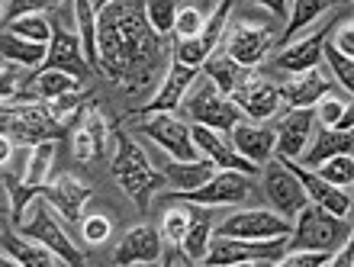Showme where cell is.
<instances>
[{
	"label": "cell",
	"mask_w": 354,
	"mask_h": 267,
	"mask_svg": "<svg viewBox=\"0 0 354 267\" xmlns=\"http://www.w3.org/2000/svg\"><path fill=\"white\" fill-rule=\"evenodd\" d=\"M71 3H75V26L81 52H84L87 65L97 68V7H93V0H71Z\"/></svg>",
	"instance_id": "4dcf8cb0"
},
{
	"label": "cell",
	"mask_w": 354,
	"mask_h": 267,
	"mask_svg": "<svg viewBox=\"0 0 354 267\" xmlns=\"http://www.w3.org/2000/svg\"><path fill=\"white\" fill-rule=\"evenodd\" d=\"M77 77H71V74L65 71H55V68H42V71L32 77V91H36V97H42V100H52V97H62V93L68 91H77Z\"/></svg>",
	"instance_id": "e575fe53"
},
{
	"label": "cell",
	"mask_w": 354,
	"mask_h": 267,
	"mask_svg": "<svg viewBox=\"0 0 354 267\" xmlns=\"http://www.w3.org/2000/svg\"><path fill=\"white\" fill-rule=\"evenodd\" d=\"M309 171H316L322 181L342 187V190H351V181H354V161H351V155H335V158H328V161H322V165L309 167Z\"/></svg>",
	"instance_id": "8d00e7d4"
},
{
	"label": "cell",
	"mask_w": 354,
	"mask_h": 267,
	"mask_svg": "<svg viewBox=\"0 0 354 267\" xmlns=\"http://www.w3.org/2000/svg\"><path fill=\"white\" fill-rule=\"evenodd\" d=\"M328 7H332V0H293V10H290V23H287V29H283V39L290 42L297 33L309 29Z\"/></svg>",
	"instance_id": "d6a6232c"
},
{
	"label": "cell",
	"mask_w": 354,
	"mask_h": 267,
	"mask_svg": "<svg viewBox=\"0 0 354 267\" xmlns=\"http://www.w3.org/2000/svg\"><path fill=\"white\" fill-rule=\"evenodd\" d=\"M113 177L126 194L136 200L139 210H149L151 194L161 184V174L151 167L149 155L132 142L126 132H116V151H113Z\"/></svg>",
	"instance_id": "3957f363"
},
{
	"label": "cell",
	"mask_w": 354,
	"mask_h": 267,
	"mask_svg": "<svg viewBox=\"0 0 354 267\" xmlns=\"http://www.w3.org/2000/svg\"><path fill=\"white\" fill-rule=\"evenodd\" d=\"M10 203H13V196H10V187L3 181V174H0V212H10Z\"/></svg>",
	"instance_id": "681fc988"
},
{
	"label": "cell",
	"mask_w": 354,
	"mask_h": 267,
	"mask_svg": "<svg viewBox=\"0 0 354 267\" xmlns=\"http://www.w3.org/2000/svg\"><path fill=\"white\" fill-rule=\"evenodd\" d=\"M229 142L235 145V151L245 158V161H252L254 167L258 165H268L270 155H274V129L261 126V122H245L239 120L229 129Z\"/></svg>",
	"instance_id": "44dd1931"
},
{
	"label": "cell",
	"mask_w": 354,
	"mask_h": 267,
	"mask_svg": "<svg viewBox=\"0 0 354 267\" xmlns=\"http://www.w3.org/2000/svg\"><path fill=\"white\" fill-rule=\"evenodd\" d=\"M10 158H13V138L7 132H0V167L10 165Z\"/></svg>",
	"instance_id": "7dc6e473"
},
{
	"label": "cell",
	"mask_w": 354,
	"mask_h": 267,
	"mask_svg": "<svg viewBox=\"0 0 354 267\" xmlns=\"http://www.w3.org/2000/svg\"><path fill=\"white\" fill-rule=\"evenodd\" d=\"M254 3H261V7H268L274 17H283L287 13V0H254Z\"/></svg>",
	"instance_id": "c3c4849f"
},
{
	"label": "cell",
	"mask_w": 354,
	"mask_h": 267,
	"mask_svg": "<svg viewBox=\"0 0 354 267\" xmlns=\"http://www.w3.org/2000/svg\"><path fill=\"white\" fill-rule=\"evenodd\" d=\"M103 145H106V116L100 113V107L93 100L84 103V116L77 122L75 132V158L77 161H97L103 155Z\"/></svg>",
	"instance_id": "7402d4cb"
},
{
	"label": "cell",
	"mask_w": 354,
	"mask_h": 267,
	"mask_svg": "<svg viewBox=\"0 0 354 267\" xmlns=\"http://www.w3.org/2000/svg\"><path fill=\"white\" fill-rule=\"evenodd\" d=\"M196 81V68L190 65H180V62H171V68L165 71V77H161V87L158 93L151 97L149 107H142L145 113H171L180 107V100H184V93L190 91V84Z\"/></svg>",
	"instance_id": "603a6c76"
},
{
	"label": "cell",
	"mask_w": 354,
	"mask_h": 267,
	"mask_svg": "<svg viewBox=\"0 0 354 267\" xmlns=\"http://www.w3.org/2000/svg\"><path fill=\"white\" fill-rule=\"evenodd\" d=\"M270 42H274V33H270L268 26H258V23H248V19H242V23H235V26L229 29L225 55L232 58L235 65L254 68L264 55H268Z\"/></svg>",
	"instance_id": "5bb4252c"
},
{
	"label": "cell",
	"mask_w": 354,
	"mask_h": 267,
	"mask_svg": "<svg viewBox=\"0 0 354 267\" xmlns=\"http://www.w3.org/2000/svg\"><path fill=\"white\" fill-rule=\"evenodd\" d=\"M313 142H309V148H303V155H299V165L303 167H316L322 165V161H328V158L335 155H351L354 148V136L351 132H342V129H328V126H319L313 129Z\"/></svg>",
	"instance_id": "cb8c5ba5"
},
{
	"label": "cell",
	"mask_w": 354,
	"mask_h": 267,
	"mask_svg": "<svg viewBox=\"0 0 354 267\" xmlns=\"http://www.w3.org/2000/svg\"><path fill=\"white\" fill-rule=\"evenodd\" d=\"M187 206H190V222H187L180 248L190 255L194 264H200L206 248H209V239H213V212H209V206H194V203H187Z\"/></svg>",
	"instance_id": "83f0119b"
},
{
	"label": "cell",
	"mask_w": 354,
	"mask_h": 267,
	"mask_svg": "<svg viewBox=\"0 0 354 267\" xmlns=\"http://www.w3.org/2000/svg\"><path fill=\"white\" fill-rule=\"evenodd\" d=\"M58 0H7V17H23V13H39V10L52 7Z\"/></svg>",
	"instance_id": "f6af8a7d"
},
{
	"label": "cell",
	"mask_w": 354,
	"mask_h": 267,
	"mask_svg": "<svg viewBox=\"0 0 354 267\" xmlns=\"http://www.w3.org/2000/svg\"><path fill=\"white\" fill-rule=\"evenodd\" d=\"M161 36L149 26L142 0H110L97 10V68L126 91H142L161 65Z\"/></svg>",
	"instance_id": "6da1fadb"
},
{
	"label": "cell",
	"mask_w": 354,
	"mask_h": 267,
	"mask_svg": "<svg viewBox=\"0 0 354 267\" xmlns=\"http://www.w3.org/2000/svg\"><path fill=\"white\" fill-rule=\"evenodd\" d=\"M326 42L335 48V52H342V55H348V58L354 55V33L348 23L342 29H332V39H326Z\"/></svg>",
	"instance_id": "bcb514c9"
},
{
	"label": "cell",
	"mask_w": 354,
	"mask_h": 267,
	"mask_svg": "<svg viewBox=\"0 0 354 267\" xmlns=\"http://www.w3.org/2000/svg\"><path fill=\"white\" fill-rule=\"evenodd\" d=\"M229 10H232V0H219L216 10L209 13V19L203 23V29L196 33L194 39H177L174 46V62L180 65H190V68H200L206 58L216 52L219 39L225 33V19H229Z\"/></svg>",
	"instance_id": "7c38bea8"
},
{
	"label": "cell",
	"mask_w": 354,
	"mask_h": 267,
	"mask_svg": "<svg viewBox=\"0 0 354 267\" xmlns=\"http://www.w3.org/2000/svg\"><path fill=\"white\" fill-rule=\"evenodd\" d=\"M23 210H26V216L17 222L19 235H26V239H36L39 245L52 248L58 258L65 261V264H71V267H81V264H84V255H81V248H77L75 241H71V235L62 229V222L52 216V210H48V200H46V196L36 194L32 200L26 203V206H23Z\"/></svg>",
	"instance_id": "277c9868"
},
{
	"label": "cell",
	"mask_w": 354,
	"mask_h": 267,
	"mask_svg": "<svg viewBox=\"0 0 354 267\" xmlns=\"http://www.w3.org/2000/svg\"><path fill=\"white\" fill-rule=\"evenodd\" d=\"M287 248V235L264 241L232 239V235H213L203 261L206 267H239V264H277L280 255Z\"/></svg>",
	"instance_id": "5b68a950"
},
{
	"label": "cell",
	"mask_w": 354,
	"mask_h": 267,
	"mask_svg": "<svg viewBox=\"0 0 354 267\" xmlns=\"http://www.w3.org/2000/svg\"><path fill=\"white\" fill-rule=\"evenodd\" d=\"M180 107L187 110V116L200 126H209L216 132H229L235 122L242 120V110L235 107L229 97H225L219 87H216L209 77H200V81L190 84V91L184 93V100Z\"/></svg>",
	"instance_id": "8992f818"
},
{
	"label": "cell",
	"mask_w": 354,
	"mask_h": 267,
	"mask_svg": "<svg viewBox=\"0 0 354 267\" xmlns=\"http://www.w3.org/2000/svg\"><path fill=\"white\" fill-rule=\"evenodd\" d=\"M103 3H110V0H100V7H103Z\"/></svg>",
	"instance_id": "f5cc1de1"
},
{
	"label": "cell",
	"mask_w": 354,
	"mask_h": 267,
	"mask_svg": "<svg viewBox=\"0 0 354 267\" xmlns=\"http://www.w3.org/2000/svg\"><path fill=\"white\" fill-rule=\"evenodd\" d=\"M3 13H7V0H0V17H3Z\"/></svg>",
	"instance_id": "816d5d0a"
},
{
	"label": "cell",
	"mask_w": 354,
	"mask_h": 267,
	"mask_svg": "<svg viewBox=\"0 0 354 267\" xmlns=\"http://www.w3.org/2000/svg\"><path fill=\"white\" fill-rule=\"evenodd\" d=\"M3 248L10 251V258L17 261L19 267H55L65 264L52 248L39 245L36 239H17V235H7L3 239Z\"/></svg>",
	"instance_id": "f546056e"
},
{
	"label": "cell",
	"mask_w": 354,
	"mask_h": 267,
	"mask_svg": "<svg viewBox=\"0 0 354 267\" xmlns=\"http://www.w3.org/2000/svg\"><path fill=\"white\" fill-rule=\"evenodd\" d=\"M0 132L17 138L19 145H36V142L62 136V129L48 120L46 103H19V100L0 103Z\"/></svg>",
	"instance_id": "52a82bcc"
},
{
	"label": "cell",
	"mask_w": 354,
	"mask_h": 267,
	"mask_svg": "<svg viewBox=\"0 0 354 267\" xmlns=\"http://www.w3.org/2000/svg\"><path fill=\"white\" fill-rule=\"evenodd\" d=\"M280 91H283V100L290 107H313L326 93L335 91V81H328V74L319 71V65H316V68H306V71H297L293 81L287 87H280Z\"/></svg>",
	"instance_id": "d4e9b609"
},
{
	"label": "cell",
	"mask_w": 354,
	"mask_h": 267,
	"mask_svg": "<svg viewBox=\"0 0 354 267\" xmlns=\"http://www.w3.org/2000/svg\"><path fill=\"white\" fill-rule=\"evenodd\" d=\"M328 29H316L313 36L299 39V42H290V46L283 48V55L277 58V65L283 68V71H290V74L306 71V68H316L319 58H322V46H326V39H328Z\"/></svg>",
	"instance_id": "484cf974"
},
{
	"label": "cell",
	"mask_w": 354,
	"mask_h": 267,
	"mask_svg": "<svg viewBox=\"0 0 354 267\" xmlns=\"http://www.w3.org/2000/svg\"><path fill=\"white\" fill-rule=\"evenodd\" d=\"M7 29L23 39H29V42H46L48 46V39H52V23H48L42 13H23V17L7 19Z\"/></svg>",
	"instance_id": "d590c367"
},
{
	"label": "cell",
	"mask_w": 354,
	"mask_h": 267,
	"mask_svg": "<svg viewBox=\"0 0 354 267\" xmlns=\"http://www.w3.org/2000/svg\"><path fill=\"white\" fill-rule=\"evenodd\" d=\"M39 194L46 196L52 206H55L62 216H65L68 222H81V216H84V206H87V200L93 196V190L81 181V177H71V174H62V177H55V181H46L42 184V190Z\"/></svg>",
	"instance_id": "ac0fdd59"
},
{
	"label": "cell",
	"mask_w": 354,
	"mask_h": 267,
	"mask_svg": "<svg viewBox=\"0 0 354 267\" xmlns=\"http://www.w3.org/2000/svg\"><path fill=\"white\" fill-rule=\"evenodd\" d=\"M48 46L46 42H29V39L10 33V29H0V58H7L19 68H36L46 62Z\"/></svg>",
	"instance_id": "f1b7e54d"
},
{
	"label": "cell",
	"mask_w": 354,
	"mask_h": 267,
	"mask_svg": "<svg viewBox=\"0 0 354 267\" xmlns=\"http://www.w3.org/2000/svg\"><path fill=\"white\" fill-rule=\"evenodd\" d=\"M316 129V113L313 107H293L274 129V151L277 158H299L309 145V136Z\"/></svg>",
	"instance_id": "e0dca14e"
},
{
	"label": "cell",
	"mask_w": 354,
	"mask_h": 267,
	"mask_svg": "<svg viewBox=\"0 0 354 267\" xmlns=\"http://www.w3.org/2000/svg\"><path fill=\"white\" fill-rule=\"evenodd\" d=\"M145 7V19L158 36L174 33V19H177V0H142Z\"/></svg>",
	"instance_id": "74e56055"
},
{
	"label": "cell",
	"mask_w": 354,
	"mask_h": 267,
	"mask_svg": "<svg viewBox=\"0 0 354 267\" xmlns=\"http://www.w3.org/2000/svg\"><path fill=\"white\" fill-rule=\"evenodd\" d=\"M200 68H206L203 74L216 84V87H219V91L225 93V97H229V91H232L235 84H239V77H242V71H245V68H242V65H235V62H232L229 55H216V52H213L209 58H206V62H203Z\"/></svg>",
	"instance_id": "836d02e7"
},
{
	"label": "cell",
	"mask_w": 354,
	"mask_h": 267,
	"mask_svg": "<svg viewBox=\"0 0 354 267\" xmlns=\"http://www.w3.org/2000/svg\"><path fill=\"white\" fill-rule=\"evenodd\" d=\"M216 171H219V167H216L209 158L200 155V158H190V161H171V165H165V181L174 187V194H184V190L203 187Z\"/></svg>",
	"instance_id": "4316f807"
},
{
	"label": "cell",
	"mask_w": 354,
	"mask_h": 267,
	"mask_svg": "<svg viewBox=\"0 0 354 267\" xmlns=\"http://www.w3.org/2000/svg\"><path fill=\"white\" fill-rule=\"evenodd\" d=\"M264 194H268L270 206L290 222H293V216H297L309 200L303 184L297 181V174H293L280 158L277 161H268V167H264Z\"/></svg>",
	"instance_id": "4fadbf2b"
},
{
	"label": "cell",
	"mask_w": 354,
	"mask_h": 267,
	"mask_svg": "<svg viewBox=\"0 0 354 267\" xmlns=\"http://www.w3.org/2000/svg\"><path fill=\"white\" fill-rule=\"evenodd\" d=\"M313 107H316V110H313V113H316V122H319V126H328V129H335L338 122H342V116H348V113H351L348 97L342 100V97H335V91L326 93V97H322V100H316Z\"/></svg>",
	"instance_id": "f35d334b"
},
{
	"label": "cell",
	"mask_w": 354,
	"mask_h": 267,
	"mask_svg": "<svg viewBox=\"0 0 354 267\" xmlns=\"http://www.w3.org/2000/svg\"><path fill=\"white\" fill-rule=\"evenodd\" d=\"M161 232H155L151 225H136L122 235L120 248L113 255V264L129 267V264H158L161 258Z\"/></svg>",
	"instance_id": "ffe728a7"
},
{
	"label": "cell",
	"mask_w": 354,
	"mask_h": 267,
	"mask_svg": "<svg viewBox=\"0 0 354 267\" xmlns=\"http://www.w3.org/2000/svg\"><path fill=\"white\" fill-rule=\"evenodd\" d=\"M139 132L145 138H151L155 145L165 148L174 161L200 158V151L194 145V136H190V126L180 116H174V113H149V120L139 122Z\"/></svg>",
	"instance_id": "8fae6325"
},
{
	"label": "cell",
	"mask_w": 354,
	"mask_h": 267,
	"mask_svg": "<svg viewBox=\"0 0 354 267\" xmlns=\"http://www.w3.org/2000/svg\"><path fill=\"white\" fill-rule=\"evenodd\" d=\"M322 58L328 62V68H332V74H335V81L342 84L348 93H351V87H354V58L335 52V48L328 46V42L322 46Z\"/></svg>",
	"instance_id": "60d3db41"
},
{
	"label": "cell",
	"mask_w": 354,
	"mask_h": 267,
	"mask_svg": "<svg viewBox=\"0 0 354 267\" xmlns=\"http://www.w3.org/2000/svg\"><path fill=\"white\" fill-rule=\"evenodd\" d=\"M293 222L283 219L280 212L270 210H242L232 212L229 219L213 225V235H232V239H248V241H264L277 239V235H290Z\"/></svg>",
	"instance_id": "30bf717a"
},
{
	"label": "cell",
	"mask_w": 354,
	"mask_h": 267,
	"mask_svg": "<svg viewBox=\"0 0 354 267\" xmlns=\"http://www.w3.org/2000/svg\"><path fill=\"white\" fill-rule=\"evenodd\" d=\"M328 261V251H309V248H297V251H283L277 261V267H322Z\"/></svg>",
	"instance_id": "ee69618b"
},
{
	"label": "cell",
	"mask_w": 354,
	"mask_h": 267,
	"mask_svg": "<svg viewBox=\"0 0 354 267\" xmlns=\"http://www.w3.org/2000/svg\"><path fill=\"white\" fill-rule=\"evenodd\" d=\"M190 136H194L196 151L203 158H209L216 167H223V171H242V174H254V171H258L252 161H245V158L235 151V145L229 138H223L216 129H209V126L194 122V126H190Z\"/></svg>",
	"instance_id": "d6986e66"
},
{
	"label": "cell",
	"mask_w": 354,
	"mask_h": 267,
	"mask_svg": "<svg viewBox=\"0 0 354 267\" xmlns=\"http://www.w3.org/2000/svg\"><path fill=\"white\" fill-rule=\"evenodd\" d=\"M351 239V225L345 216L322 210L316 203H309L293 216V229L287 235V248L283 251H297V248H309V251H332L338 245H345Z\"/></svg>",
	"instance_id": "7a4b0ae2"
},
{
	"label": "cell",
	"mask_w": 354,
	"mask_h": 267,
	"mask_svg": "<svg viewBox=\"0 0 354 267\" xmlns=\"http://www.w3.org/2000/svg\"><path fill=\"white\" fill-rule=\"evenodd\" d=\"M280 161H283V165L297 174V181L303 184L309 203H316V206H322V210H328V212H335V216H345V219L351 216V190H342V187L322 181L316 171H309V167L297 165L293 158H280Z\"/></svg>",
	"instance_id": "9a60e30c"
},
{
	"label": "cell",
	"mask_w": 354,
	"mask_h": 267,
	"mask_svg": "<svg viewBox=\"0 0 354 267\" xmlns=\"http://www.w3.org/2000/svg\"><path fill=\"white\" fill-rule=\"evenodd\" d=\"M0 267H19V264H17V261H13V258H10V251H7V255L0 251Z\"/></svg>",
	"instance_id": "f907efd6"
},
{
	"label": "cell",
	"mask_w": 354,
	"mask_h": 267,
	"mask_svg": "<svg viewBox=\"0 0 354 267\" xmlns=\"http://www.w3.org/2000/svg\"><path fill=\"white\" fill-rule=\"evenodd\" d=\"M187 222H190V206H187V203H177V210L165 212V219H161V235H165V241L180 245V241H184V232H187Z\"/></svg>",
	"instance_id": "ab89813d"
},
{
	"label": "cell",
	"mask_w": 354,
	"mask_h": 267,
	"mask_svg": "<svg viewBox=\"0 0 354 267\" xmlns=\"http://www.w3.org/2000/svg\"><path fill=\"white\" fill-rule=\"evenodd\" d=\"M42 65L71 74L77 81H91V74H93V68L87 65L84 52H81L77 36L62 26H52V39H48V52H46V62H42Z\"/></svg>",
	"instance_id": "2e32d148"
},
{
	"label": "cell",
	"mask_w": 354,
	"mask_h": 267,
	"mask_svg": "<svg viewBox=\"0 0 354 267\" xmlns=\"http://www.w3.org/2000/svg\"><path fill=\"white\" fill-rule=\"evenodd\" d=\"M229 100L242 110V116H248V120H254V122H264L280 110L283 91H280L270 77H264V74H252L248 68H245L242 77H239V84L229 91Z\"/></svg>",
	"instance_id": "9c48e42d"
},
{
	"label": "cell",
	"mask_w": 354,
	"mask_h": 267,
	"mask_svg": "<svg viewBox=\"0 0 354 267\" xmlns=\"http://www.w3.org/2000/svg\"><path fill=\"white\" fill-rule=\"evenodd\" d=\"M203 23H206V17L196 7H180L177 10V19H174L177 39H194L196 33L203 29Z\"/></svg>",
	"instance_id": "7bdbcfd3"
},
{
	"label": "cell",
	"mask_w": 354,
	"mask_h": 267,
	"mask_svg": "<svg viewBox=\"0 0 354 267\" xmlns=\"http://www.w3.org/2000/svg\"><path fill=\"white\" fill-rule=\"evenodd\" d=\"M252 194V174H242V171H216L203 187L196 190H184V194H168L161 203H194V206H235V203H245Z\"/></svg>",
	"instance_id": "ba28073f"
},
{
	"label": "cell",
	"mask_w": 354,
	"mask_h": 267,
	"mask_svg": "<svg viewBox=\"0 0 354 267\" xmlns=\"http://www.w3.org/2000/svg\"><path fill=\"white\" fill-rule=\"evenodd\" d=\"M113 222L103 216V212H93V216H81V235H84L87 245H103L110 239Z\"/></svg>",
	"instance_id": "b9f144b4"
},
{
	"label": "cell",
	"mask_w": 354,
	"mask_h": 267,
	"mask_svg": "<svg viewBox=\"0 0 354 267\" xmlns=\"http://www.w3.org/2000/svg\"><path fill=\"white\" fill-rule=\"evenodd\" d=\"M42 103H46L48 120L65 132V129H71V126L77 122V116L84 113L87 93L84 91H68V93H62V97H52V100H42Z\"/></svg>",
	"instance_id": "1f68e13d"
}]
</instances>
